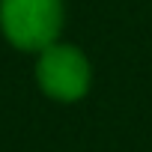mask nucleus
I'll use <instances>...</instances> for the list:
<instances>
[{"instance_id": "nucleus-1", "label": "nucleus", "mask_w": 152, "mask_h": 152, "mask_svg": "<svg viewBox=\"0 0 152 152\" xmlns=\"http://www.w3.org/2000/svg\"><path fill=\"white\" fill-rule=\"evenodd\" d=\"M0 27L21 51H42L57 42L63 27L60 0H0Z\"/></svg>"}, {"instance_id": "nucleus-2", "label": "nucleus", "mask_w": 152, "mask_h": 152, "mask_svg": "<svg viewBox=\"0 0 152 152\" xmlns=\"http://www.w3.org/2000/svg\"><path fill=\"white\" fill-rule=\"evenodd\" d=\"M39 87L60 102H78L90 90V63L72 45H48L36 63Z\"/></svg>"}]
</instances>
